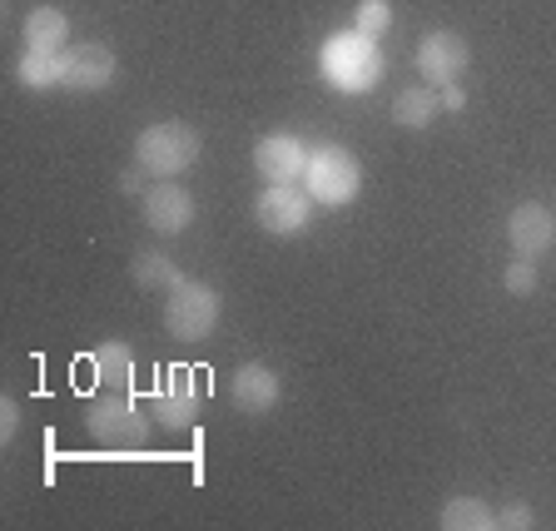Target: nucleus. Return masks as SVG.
<instances>
[{
  "label": "nucleus",
  "mask_w": 556,
  "mask_h": 531,
  "mask_svg": "<svg viewBox=\"0 0 556 531\" xmlns=\"http://www.w3.org/2000/svg\"><path fill=\"white\" fill-rule=\"evenodd\" d=\"M199 154H204V135L194 125H179V119H160V125L139 129L135 139V164L150 179H179Z\"/></svg>",
  "instance_id": "1"
},
{
  "label": "nucleus",
  "mask_w": 556,
  "mask_h": 531,
  "mask_svg": "<svg viewBox=\"0 0 556 531\" xmlns=\"http://www.w3.org/2000/svg\"><path fill=\"white\" fill-rule=\"evenodd\" d=\"M318 65H324L328 85H333L338 94H368L372 85L382 80V55H378V46H372V35H363V30L328 35Z\"/></svg>",
  "instance_id": "2"
},
{
  "label": "nucleus",
  "mask_w": 556,
  "mask_h": 531,
  "mask_svg": "<svg viewBox=\"0 0 556 531\" xmlns=\"http://www.w3.org/2000/svg\"><path fill=\"white\" fill-rule=\"evenodd\" d=\"M219 313H224L219 289H208L199 278H179L169 289V303H164V328L179 343H204L219 328Z\"/></svg>",
  "instance_id": "3"
},
{
  "label": "nucleus",
  "mask_w": 556,
  "mask_h": 531,
  "mask_svg": "<svg viewBox=\"0 0 556 531\" xmlns=\"http://www.w3.org/2000/svg\"><path fill=\"white\" fill-rule=\"evenodd\" d=\"M358 185H363V169H358V160H353V150H343V144H318V150L308 154L303 189L313 194V204L343 208L348 199L358 194Z\"/></svg>",
  "instance_id": "4"
},
{
  "label": "nucleus",
  "mask_w": 556,
  "mask_h": 531,
  "mask_svg": "<svg viewBox=\"0 0 556 531\" xmlns=\"http://www.w3.org/2000/svg\"><path fill=\"white\" fill-rule=\"evenodd\" d=\"M150 422L154 417L139 413L135 397L119 393V388H110L104 397H94V403L85 407V428H90V438H100L104 447H135V442L150 438Z\"/></svg>",
  "instance_id": "5"
},
{
  "label": "nucleus",
  "mask_w": 556,
  "mask_h": 531,
  "mask_svg": "<svg viewBox=\"0 0 556 531\" xmlns=\"http://www.w3.org/2000/svg\"><path fill=\"white\" fill-rule=\"evenodd\" d=\"M150 417L164 432H185L199 422V378L189 368H169L150 393Z\"/></svg>",
  "instance_id": "6"
},
{
  "label": "nucleus",
  "mask_w": 556,
  "mask_h": 531,
  "mask_svg": "<svg viewBox=\"0 0 556 531\" xmlns=\"http://www.w3.org/2000/svg\"><path fill=\"white\" fill-rule=\"evenodd\" d=\"M254 219H258V229L278 233V239L303 233L313 219V194L299 185H268L264 194L254 199Z\"/></svg>",
  "instance_id": "7"
},
{
  "label": "nucleus",
  "mask_w": 556,
  "mask_h": 531,
  "mask_svg": "<svg viewBox=\"0 0 556 531\" xmlns=\"http://www.w3.org/2000/svg\"><path fill=\"white\" fill-rule=\"evenodd\" d=\"M308 144L299 135H264L254 144V169L264 174V185H299L308 169Z\"/></svg>",
  "instance_id": "8"
},
{
  "label": "nucleus",
  "mask_w": 556,
  "mask_h": 531,
  "mask_svg": "<svg viewBox=\"0 0 556 531\" xmlns=\"http://www.w3.org/2000/svg\"><path fill=\"white\" fill-rule=\"evenodd\" d=\"M144 224H150L154 233H185L189 224H194V194H189L185 185H174V179H154L150 189H144Z\"/></svg>",
  "instance_id": "9"
},
{
  "label": "nucleus",
  "mask_w": 556,
  "mask_h": 531,
  "mask_svg": "<svg viewBox=\"0 0 556 531\" xmlns=\"http://www.w3.org/2000/svg\"><path fill=\"white\" fill-rule=\"evenodd\" d=\"M472 65V50L457 30H432L422 35V46H417V69H422V80L432 85H452L463 69Z\"/></svg>",
  "instance_id": "10"
},
{
  "label": "nucleus",
  "mask_w": 556,
  "mask_h": 531,
  "mask_svg": "<svg viewBox=\"0 0 556 531\" xmlns=\"http://www.w3.org/2000/svg\"><path fill=\"white\" fill-rule=\"evenodd\" d=\"M507 239L517 258H542L556 243V214L546 204H517L507 219Z\"/></svg>",
  "instance_id": "11"
},
{
  "label": "nucleus",
  "mask_w": 556,
  "mask_h": 531,
  "mask_svg": "<svg viewBox=\"0 0 556 531\" xmlns=\"http://www.w3.org/2000/svg\"><path fill=\"white\" fill-rule=\"evenodd\" d=\"M60 55H65V85L70 90L94 94V90H104V85L115 80V50L100 46V40L70 46V50H60Z\"/></svg>",
  "instance_id": "12"
},
{
  "label": "nucleus",
  "mask_w": 556,
  "mask_h": 531,
  "mask_svg": "<svg viewBox=\"0 0 556 531\" xmlns=\"http://www.w3.org/2000/svg\"><path fill=\"white\" fill-rule=\"evenodd\" d=\"M229 397L239 413H268V407L283 397V378H278L268 363H243L239 372L229 378Z\"/></svg>",
  "instance_id": "13"
},
{
  "label": "nucleus",
  "mask_w": 556,
  "mask_h": 531,
  "mask_svg": "<svg viewBox=\"0 0 556 531\" xmlns=\"http://www.w3.org/2000/svg\"><path fill=\"white\" fill-rule=\"evenodd\" d=\"M15 80L25 90H60L65 85V55L60 50H25L15 60Z\"/></svg>",
  "instance_id": "14"
},
{
  "label": "nucleus",
  "mask_w": 556,
  "mask_h": 531,
  "mask_svg": "<svg viewBox=\"0 0 556 531\" xmlns=\"http://www.w3.org/2000/svg\"><path fill=\"white\" fill-rule=\"evenodd\" d=\"M70 40V21L55 5H35L25 15V50H65Z\"/></svg>",
  "instance_id": "15"
},
{
  "label": "nucleus",
  "mask_w": 556,
  "mask_h": 531,
  "mask_svg": "<svg viewBox=\"0 0 556 531\" xmlns=\"http://www.w3.org/2000/svg\"><path fill=\"white\" fill-rule=\"evenodd\" d=\"M438 110H442V94L432 90V85H407L393 100V119L403 129H428L432 119H438Z\"/></svg>",
  "instance_id": "16"
},
{
  "label": "nucleus",
  "mask_w": 556,
  "mask_h": 531,
  "mask_svg": "<svg viewBox=\"0 0 556 531\" xmlns=\"http://www.w3.org/2000/svg\"><path fill=\"white\" fill-rule=\"evenodd\" d=\"M90 368H94V378H100L104 388H119V393H129V378H135V353H129L119 338H110V343H100L90 353Z\"/></svg>",
  "instance_id": "17"
},
{
  "label": "nucleus",
  "mask_w": 556,
  "mask_h": 531,
  "mask_svg": "<svg viewBox=\"0 0 556 531\" xmlns=\"http://www.w3.org/2000/svg\"><path fill=\"white\" fill-rule=\"evenodd\" d=\"M129 278H135L139 289H174L179 283V268H174V258L164 254V249H139L135 264H129Z\"/></svg>",
  "instance_id": "18"
},
{
  "label": "nucleus",
  "mask_w": 556,
  "mask_h": 531,
  "mask_svg": "<svg viewBox=\"0 0 556 531\" xmlns=\"http://www.w3.org/2000/svg\"><path fill=\"white\" fill-rule=\"evenodd\" d=\"M438 521H442V531H486V527H497V511L477 497H452Z\"/></svg>",
  "instance_id": "19"
},
{
  "label": "nucleus",
  "mask_w": 556,
  "mask_h": 531,
  "mask_svg": "<svg viewBox=\"0 0 556 531\" xmlns=\"http://www.w3.org/2000/svg\"><path fill=\"white\" fill-rule=\"evenodd\" d=\"M358 30L372 35V40L388 35L393 30V5H388V0H358Z\"/></svg>",
  "instance_id": "20"
},
{
  "label": "nucleus",
  "mask_w": 556,
  "mask_h": 531,
  "mask_svg": "<svg viewBox=\"0 0 556 531\" xmlns=\"http://www.w3.org/2000/svg\"><path fill=\"white\" fill-rule=\"evenodd\" d=\"M502 283H507L511 299H527V293H536V258H511L507 274H502Z\"/></svg>",
  "instance_id": "21"
},
{
  "label": "nucleus",
  "mask_w": 556,
  "mask_h": 531,
  "mask_svg": "<svg viewBox=\"0 0 556 531\" xmlns=\"http://www.w3.org/2000/svg\"><path fill=\"white\" fill-rule=\"evenodd\" d=\"M497 527H507V531H527V527H532V507H521V502L502 507V511H497Z\"/></svg>",
  "instance_id": "22"
},
{
  "label": "nucleus",
  "mask_w": 556,
  "mask_h": 531,
  "mask_svg": "<svg viewBox=\"0 0 556 531\" xmlns=\"http://www.w3.org/2000/svg\"><path fill=\"white\" fill-rule=\"evenodd\" d=\"M15 432H21V407H15V397H5V403H0V438L11 442Z\"/></svg>",
  "instance_id": "23"
},
{
  "label": "nucleus",
  "mask_w": 556,
  "mask_h": 531,
  "mask_svg": "<svg viewBox=\"0 0 556 531\" xmlns=\"http://www.w3.org/2000/svg\"><path fill=\"white\" fill-rule=\"evenodd\" d=\"M438 94H442V110H452V115H457V110H467V94H463V85H457V80L438 85Z\"/></svg>",
  "instance_id": "24"
},
{
  "label": "nucleus",
  "mask_w": 556,
  "mask_h": 531,
  "mask_svg": "<svg viewBox=\"0 0 556 531\" xmlns=\"http://www.w3.org/2000/svg\"><path fill=\"white\" fill-rule=\"evenodd\" d=\"M144 179H150L144 169H125V174H119V189H125V194H144V189H150Z\"/></svg>",
  "instance_id": "25"
}]
</instances>
